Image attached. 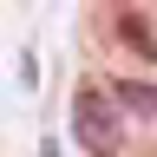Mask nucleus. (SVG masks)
Instances as JSON below:
<instances>
[{
  "mask_svg": "<svg viewBox=\"0 0 157 157\" xmlns=\"http://www.w3.org/2000/svg\"><path fill=\"white\" fill-rule=\"evenodd\" d=\"M72 137L92 157H118V144H124V105L111 98V85H78L72 92Z\"/></svg>",
  "mask_w": 157,
  "mask_h": 157,
  "instance_id": "1",
  "label": "nucleus"
},
{
  "mask_svg": "<svg viewBox=\"0 0 157 157\" xmlns=\"http://www.w3.org/2000/svg\"><path fill=\"white\" fill-rule=\"evenodd\" d=\"M111 98L124 105V118H157V85H137V78H124V85H111Z\"/></svg>",
  "mask_w": 157,
  "mask_h": 157,
  "instance_id": "2",
  "label": "nucleus"
}]
</instances>
